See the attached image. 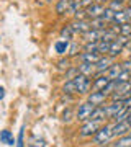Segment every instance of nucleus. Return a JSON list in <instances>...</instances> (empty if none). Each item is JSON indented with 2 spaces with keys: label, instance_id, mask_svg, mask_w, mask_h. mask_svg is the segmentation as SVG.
I'll return each instance as SVG.
<instances>
[{
  "label": "nucleus",
  "instance_id": "nucleus-9",
  "mask_svg": "<svg viewBox=\"0 0 131 147\" xmlns=\"http://www.w3.org/2000/svg\"><path fill=\"white\" fill-rule=\"evenodd\" d=\"M115 62V59L110 57V56H102L100 61L95 64V67H97V75L98 74H107V70L110 69V65Z\"/></svg>",
  "mask_w": 131,
  "mask_h": 147
},
{
  "label": "nucleus",
  "instance_id": "nucleus-18",
  "mask_svg": "<svg viewBox=\"0 0 131 147\" xmlns=\"http://www.w3.org/2000/svg\"><path fill=\"white\" fill-rule=\"evenodd\" d=\"M102 31H103V30H92V28H90L89 31H85L84 34H80V36H82V39H84L85 42H89V41H100V38H102Z\"/></svg>",
  "mask_w": 131,
  "mask_h": 147
},
{
  "label": "nucleus",
  "instance_id": "nucleus-29",
  "mask_svg": "<svg viewBox=\"0 0 131 147\" xmlns=\"http://www.w3.org/2000/svg\"><path fill=\"white\" fill-rule=\"evenodd\" d=\"M110 44L108 41H98V54L100 56H107L108 51H110Z\"/></svg>",
  "mask_w": 131,
  "mask_h": 147
},
{
  "label": "nucleus",
  "instance_id": "nucleus-12",
  "mask_svg": "<svg viewBox=\"0 0 131 147\" xmlns=\"http://www.w3.org/2000/svg\"><path fill=\"white\" fill-rule=\"evenodd\" d=\"M71 25H72L75 34H84L85 31H89V30H90L89 20H74Z\"/></svg>",
  "mask_w": 131,
  "mask_h": 147
},
{
  "label": "nucleus",
  "instance_id": "nucleus-37",
  "mask_svg": "<svg viewBox=\"0 0 131 147\" xmlns=\"http://www.w3.org/2000/svg\"><path fill=\"white\" fill-rule=\"evenodd\" d=\"M121 64V69L123 70H128V72H131V59L128 57L126 61H123V62H120Z\"/></svg>",
  "mask_w": 131,
  "mask_h": 147
},
{
  "label": "nucleus",
  "instance_id": "nucleus-30",
  "mask_svg": "<svg viewBox=\"0 0 131 147\" xmlns=\"http://www.w3.org/2000/svg\"><path fill=\"white\" fill-rule=\"evenodd\" d=\"M131 80V72H128V70H123V72L118 75L115 79L116 84H125V82H130Z\"/></svg>",
  "mask_w": 131,
  "mask_h": 147
},
{
  "label": "nucleus",
  "instance_id": "nucleus-33",
  "mask_svg": "<svg viewBox=\"0 0 131 147\" xmlns=\"http://www.w3.org/2000/svg\"><path fill=\"white\" fill-rule=\"evenodd\" d=\"M25 126H21L20 132H18V137H16V144L15 147H25Z\"/></svg>",
  "mask_w": 131,
  "mask_h": 147
},
{
  "label": "nucleus",
  "instance_id": "nucleus-23",
  "mask_svg": "<svg viewBox=\"0 0 131 147\" xmlns=\"http://www.w3.org/2000/svg\"><path fill=\"white\" fill-rule=\"evenodd\" d=\"M62 93L64 95H77V88H75V82L74 80H66V84L62 85Z\"/></svg>",
  "mask_w": 131,
  "mask_h": 147
},
{
  "label": "nucleus",
  "instance_id": "nucleus-19",
  "mask_svg": "<svg viewBox=\"0 0 131 147\" xmlns=\"http://www.w3.org/2000/svg\"><path fill=\"white\" fill-rule=\"evenodd\" d=\"M90 119L98 121V123H103L105 119H108V118H107V111H105V105L95 106V110H94V113H92V116H90Z\"/></svg>",
  "mask_w": 131,
  "mask_h": 147
},
{
  "label": "nucleus",
  "instance_id": "nucleus-24",
  "mask_svg": "<svg viewBox=\"0 0 131 147\" xmlns=\"http://www.w3.org/2000/svg\"><path fill=\"white\" fill-rule=\"evenodd\" d=\"M89 23H90V28L92 30H105V28L108 26V23H105L102 20V16L100 18H92V20H89Z\"/></svg>",
  "mask_w": 131,
  "mask_h": 147
},
{
  "label": "nucleus",
  "instance_id": "nucleus-21",
  "mask_svg": "<svg viewBox=\"0 0 131 147\" xmlns=\"http://www.w3.org/2000/svg\"><path fill=\"white\" fill-rule=\"evenodd\" d=\"M61 38H64V39H67V41H71L74 36H75V31H74V28H72V25L69 23V25H64L62 28H61Z\"/></svg>",
  "mask_w": 131,
  "mask_h": 147
},
{
  "label": "nucleus",
  "instance_id": "nucleus-2",
  "mask_svg": "<svg viewBox=\"0 0 131 147\" xmlns=\"http://www.w3.org/2000/svg\"><path fill=\"white\" fill-rule=\"evenodd\" d=\"M75 82V88H77V95H89L92 92V80L87 75L79 74L75 79H72Z\"/></svg>",
  "mask_w": 131,
  "mask_h": 147
},
{
  "label": "nucleus",
  "instance_id": "nucleus-10",
  "mask_svg": "<svg viewBox=\"0 0 131 147\" xmlns=\"http://www.w3.org/2000/svg\"><path fill=\"white\" fill-rule=\"evenodd\" d=\"M123 101L121 100H111V103H108V105H105V111H107V118L108 119H111L113 116L118 113V111L123 108Z\"/></svg>",
  "mask_w": 131,
  "mask_h": 147
},
{
  "label": "nucleus",
  "instance_id": "nucleus-4",
  "mask_svg": "<svg viewBox=\"0 0 131 147\" xmlns=\"http://www.w3.org/2000/svg\"><path fill=\"white\" fill-rule=\"evenodd\" d=\"M103 123H98V121H85L84 124H82V127H80V136L82 137H94V134L97 131H98V127L102 126Z\"/></svg>",
  "mask_w": 131,
  "mask_h": 147
},
{
  "label": "nucleus",
  "instance_id": "nucleus-45",
  "mask_svg": "<svg viewBox=\"0 0 131 147\" xmlns=\"http://www.w3.org/2000/svg\"><path fill=\"white\" fill-rule=\"evenodd\" d=\"M128 134H130V136H131V131H130V132H128Z\"/></svg>",
  "mask_w": 131,
  "mask_h": 147
},
{
  "label": "nucleus",
  "instance_id": "nucleus-28",
  "mask_svg": "<svg viewBox=\"0 0 131 147\" xmlns=\"http://www.w3.org/2000/svg\"><path fill=\"white\" fill-rule=\"evenodd\" d=\"M28 147H46V141L43 137H31L28 142Z\"/></svg>",
  "mask_w": 131,
  "mask_h": 147
},
{
  "label": "nucleus",
  "instance_id": "nucleus-38",
  "mask_svg": "<svg viewBox=\"0 0 131 147\" xmlns=\"http://www.w3.org/2000/svg\"><path fill=\"white\" fill-rule=\"evenodd\" d=\"M92 3H95V0H80V5H82V8H87V7H90Z\"/></svg>",
  "mask_w": 131,
  "mask_h": 147
},
{
  "label": "nucleus",
  "instance_id": "nucleus-43",
  "mask_svg": "<svg viewBox=\"0 0 131 147\" xmlns=\"http://www.w3.org/2000/svg\"><path fill=\"white\" fill-rule=\"evenodd\" d=\"M110 2H121V3H125L126 0H110Z\"/></svg>",
  "mask_w": 131,
  "mask_h": 147
},
{
  "label": "nucleus",
  "instance_id": "nucleus-34",
  "mask_svg": "<svg viewBox=\"0 0 131 147\" xmlns=\"http://www.w3.org/2000/svg\"><path fill=\"white\" fill-rule=\"evenodd\" d=\"M74 20H89L87 18V10L85 8H80L74 13Z\"/></svg>",
  "mask_w": 131,
  "mask_h": 147
},
{
  "label": "nucleus",
  "instance_id": "nucleus-44",
  "mask_svg": "<svg viewBox=\"0 0 131 147\" xmlns=\"http://www.w3.org/2000/svg\"><path fill=\"white\" fill-rule=\"evenodd\" d=\"M128 7H131V0H128Z\"/></svg>",
  "mask_w": 131,
  "mask_h": 147
},
{
  "label": "nucleus",
  "instance_id": "nucleus-42",
  "mask_svg": "<svg viewBox=\"0 0 131 147\" xmlns=\"http://www.w3.org/2000/svg\"><path fill=\"white\" fill-rule=\"evenodd\" d=\"M95 2H98V3H103V5H105V3H108L110 0H95Z\"/></svg>",
  "mask_w": 131,
  "mask_h": 147
},
{
  "label": "nucleus",
  "instance_id": "nucleus-3",
  "mask_svg": "<svg viewBox=\"0 0 131 147\" xmlns=\"http://www.w3.org/2000/svg\"><path fill=\"white\" fill-rule=\"evenodd\" d=\"M94 110H95V105H92V103H89V101L80 103L79 108H77V111H75V119L80 121V123L89 121L90 116H92V113H94Z\"/></svg>",
  "mask_w": 131,
  "mask_h": 147
},
{
  "label": "nucleus",
  "instance_id": "nucleus-6",
  "mask_svg": "<svg viewBox=\"0 0 131 147\" xmlns=\"http://www.w3.org/2000/svg\"><path fill=\"white\" fill-rule=\"evenodd\" d=\"M131 131V124L128 121H118V123H111V132L113 137H121Z\"/></svg>",
  "mask_w": 131,
  "mask_h": 147
},
{
  "label": "nucleus",
  "instance_id": "nucleus-35",
  "mask_svg": "<svg viewBox=\"0 0 131 147\" xmlns=\"http://www.w3.org/2000/svg\"><path fill=\"white\" fill-rule=\"evenodd\" d=\"M107 7H110L113 11H120L125 8V3H121V2H108V5Z\"/></svg>",
  "mask_w": 131,
  "mask_h": 147
},
{
  "label": "nucleus",
  "instance_id": "nucleus-25",
  "mask_svg": "<svg viewBox=\"0 0 131 147\" xmlns=\"http://www.w3.org/2000/svg\"><path fill=\"white\" fill-rule=\"evenodd\" d=\"M79 67L77 65H71V67L67 69V70H64V79L66 80H72V79H75L79 75Z\"/></svg>",
  "mask_w": 131,
  "mask_h": 147
},
{
  "label": "nucleus",
  "instance_id": "nucleus-7",
  "mask_svg": "<svg viewBox=\"0 0 131 147\" xmlns=\"http://www.w3.org/2000/svg\"><path fill=\"white\" fill-rule=\"evenodd\" d=\"M105 7L103 3H98V2H95V3H92L90 7H87L85 10H87V18L89 20H92V18H100L102 16V13L105 11Z\"/></svg>",
  "mask_w": 131,
  "mask_h": 147
},
{
  "label": "nucleus",
  "instance_id": "nucleus-15",
  "mask_svg": "<svg viewBox=\"0 0 131 147\" xmlns=\"http://www.w3.org/2000/svg\"><path fill=\"white\" fill-rule=\"evenodd\" d=\"M100 56L98 53H82L79 54V62H89V64H97L100 61Z\"/></svg>",
  "mask_w": 131,
  "mask_h": 147
},
{
  "label": "nucleus",
  "instance_id": "nucleus-27",
  "mask_svg": "<svg viewBox=\"0 0 131 147\" xmlns=\"http://www.w3.org/2000/svg\"><path fill=\"white\" fill-rule=\"evenodd\" d=\"M84 53H98V41H89L82 47Z\"/></svg>",
  "mask_w": 131,
  "mask_h": 147
},
{
  "label": "nucleus",
  "instance_id": "nucleus-36",
  "mask_svg": "<svg viewBox=\"0 0 131 147\" xmlns=\"http://www.w3.org/2000/svg\"><path fill=\"white\" fill-rule=\"evenodd\" d=\"M72 115H74L72 108H66L64 113H62V121H64V123H69V121L72 119ZM74 116H75V115H74Z\"/></svg>",
  "mask_w": 131,
  "mask_h": 147
},
{
  "label": "nucleus",
  "instance_id": "nucleus-16",
  "mask_svg": "<svg viewBox=\"0 0 131 147\" xmlns=\"http://www.w3.org/2000/svg\"><path fill=\"white\" fill-rule=\"evenodd\" d=\"M0 144H5V146H10V147L15 146L16 139L13 137L12 131H8V129H2L0 131Z\"/></svg>",
  "mask_w": 131,
  "mask_h": 147
},
{
  "label": "nucleus",
  "instance_id": "nucleus-31",
  "mask_svg": "<svg viewBox=\"0 0 131 147\" xmlns=\"http://www.w3.org/2000/svg\"><path fill=\"white\" fill-rule=\"evenodd\" d=\"M71 65H72V64H71V57H67V56L58 61V69H61V70H67Z\"/></svg>",
  "mask_w": 131,
  "mask_h": 147
},
{
  "label": "nucleus",
  "instance_id": "nucleus-1",
  "mask_svg": "<svg viewBox=\"0 0 131 147\" xmlns=\"http://www.w3.org/2000/svg\"><path fill=\"white\" fill-rule=\"evenodd\" d=\"M113 139V132H111V124H102L98 131L94 134V142L95 146H107L108 142Z\"/></svg>",
  "mask_w": 131,
  "mask_h": 147
},
{
  "label": "nucleus",
  "instance_id": "nucleus-5",
  "mask_svg": "<svg viewBox=\"0 0 131 147\" xmlns=\"http://www.w3.org/2000/svg\"><path fill=\"white\" fill-rule=\"evenodd\" d=\"M108 98H110V95L105 93L103 90H100V92H90V93L87 95V101L92 103V105H95V106L105 105V103L108 101Z\"/></svg>",
  "mask_w": 131,
  "mask_h": 147
},
{
  "label": "nucleus",
  "instance_id": "nucleus-40",
  "mask_svg": "<svg viewBox=\"0 0 131 147\" xmlns=\"http://www.w3.org/2000/svg\"><path fill=\"white\" fill-rule=\"evenodd\" d=\"M3 98H5V88L0 87V100H3Z\"/></svg>",
  "mask_w": 131,
  "mask_h": 147
},
{
  "label": "nucleus",
  "instance_id": "nucleus-39",
  "mask_svg": "<svg viewBox=\"0 0 131 147\" xmlns=\"http://www.w3.org/2000/svg\"><path fill=\"white\" fill-rule=\"evenodd\" d=\"M123 11H125V15H126V18H128V21L131 23V7H125V8H123Z\"/></svg>",
  "mask_w": 131,
  "mask_h": 147
},
{
  "label": "nucleus",
  "instance_id": "nucleus-22",
  "mask_svg": "<svg viewBox=\"0 0 131 147\" xmlns=\"http://www.w3.org/2000/svg\"><path fill=\"white\" fill-rule=\"evenodd\" d=\"M80 51H82V47H80V44H79L77 41H72L71 44H69V51H67V57H79V54H80Z\"/></svg>",
  "mask_w": 131,
  "mask_h": 147
},
{
  "label": "nucleus",
  "instance_id": "nucleus-32",
  "mask_svg": "<svg viewBox=\"0 0 131 147\" xmlns=\"http://www.w3.org/2000/svg\"><path fill=\"white\" fill-rule=\"evenodd\" d=\"M120 36L131 38V23H123V25H120Z\"/></svg>",
  "mask_w": 131,
  "mask_h": 147
},
{
  "label": "nucleus",
  "instance_id": "nucleus-41",
  "mask_svg": "<svg viewBox=\"0 0 131 147\" xmlns=\"http://www.w3.org/2000/svg\"><path fill=\"white\" fill-rule=\"evenodd\" d=\"M126 121H128V123L131 124V108H130V111H128V116H126Z\"/></svg>",
  "mask_w": 131,
  "mask_h": 147
},
{
  "label": "nucleus",
  "instance_id": "nucleus-11",
  "mask_svg": "<svg viewBox=\"0 0 131 147\" xmlns=\"http://www.w3.org/2000/svg\"><path fill=\"white\" fill-rule=\"evenodd\" d=\"M79 72L82 75H87V77H95L97 75V67L95 64H89V62H79Z\"/></svg>",
  "mask_w": 131,
  "mask_h": 147
},
{
  "label": "nucleus",
  "instance_id": "nucleus-17",
  "mask_svg": "<svg viewBox=\"0 0 131 147\" xmlns=\"http://www.w3.org/2000/svg\"><path fill=\"white\" fill-rule=\"evenodd\" d=\"M123 51H125V46H123V44L118 41V39H115V41H111L110 51H108V54H107V56H110V57L115 59V57H118V56L123 53Z\"/></svg>",
  "mask_w": 131,
  "mask_h": 147
},
{
  "label": "nucleus",
  "instance_id": "nucleus-14",
  "mask_svg": "<svg viewBox=\"0 0 131 147\" xmlns=\"http://www.w3.org/2000/svg\"><path fill=\"white\" fill-rule=\"evenodd\" d=\"M72 8V0H58L56 3V13L58 15H67Z\"/></svg>",
  "mask_w": 131,
  "mask_h": 147
},
{
  "label": "nucleus",
  "instance_id": "nucleus-20",
  "mask_svg": "<svg viewBox=\"0 0 131 147\" xmlns=\"http://www.w3.org/2000/svg\"><path fill=\"white\" fill-rule=\"evenodd\" d=\"M121 72H123V69H121V64H120V62H113V64L110 65V69L107 70V77H108L110 80H115Z\"/></svg>",
  "mask_w": 131,
  "mask_h": 147
},
{
  "label": "nucleus",
  "instance_id": "nucleus-13",
  "mask_svg": "<svg viewBox=\"0 0 131 147\" xmlns=\"http://www.w3.org/2000/svg\"><path fill=\"white\" fill-rule=\"evenodd\" d=\"M69 44H71V41L64 39V38L58 39V41L54 42V51H56V54H59V56H67Z\"/></svg>",
  "mask_w": 131,
  "mask_h": 147
},
{
  "label": "nucleus",
  "instance_id": "nucleus-8",
  "mask_svg": "<svg viewBox=\"0 0 131 147\" xmlns=\"http://www.w3.org/2000/svg\"><path fill=\"white\" fill-rule=\"evenodd\" d=\"M108 84H110V79L107 77V74H98V75H95L94 82H92V92H100Z\"/></svg>",
  "mask_w": 131,
  "mask_h": 147
},
{
  "label": "nucleus",
  "instance_id": "nucleus-26",
  "mask_svg": "<svg viewBox=\"0 0 131 147\" xmlns=\"http://www.w3.org/2000/svg\"><path fill=\"white\" fill-rule=\"evenodd\" d=\"M115 13H116V11H113L110 7H105V11L102 13V20H103L105 23H108V25H110L111 21H113V18H115Z\"/></svg>",
  "mask_w": 131,
  "mask_h": 147
}]
</instances>
